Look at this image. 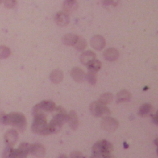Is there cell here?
<instances>
[{
	"instance_id": "1",
	"label": "cell",
	"mask_w": 158,
	"mask_h": 158,
	"mask_svg": "<svg viewBox=\"0 0 158 158\" xmlns=\"http://www.w3.org/2000/svg\"><path fill=\"white\" fill-rule=\"evenodd\" d=\"M2 123L12 125L19 131H23L25 129L27 120L23 114L20 112H11L7 115H4Z\"/></svg>"
},
{
	"instance_id": "2",
	"label": "cell",
	"mask_w": 158,
	"mask_h": 158,
	"mask_svg": "<svg viewBox=\"0 0 158 158\" xmlns=\"http://www.w3.org/2000/svg\"><path fill=\"white\" fill-rule=\"evenodd\" d=\"M31 130L34 133L41 135H48L51 133L45 113L34 115V120L31 125Z\"/></svg>"
},
{
	"instance_id": "3",
	"label": "cell",
	"mask_w": 158,
	"mask_h": 158,
	"mask_svg": "<svg viewBox=\"0 0 158 158\" xmlns=\"http://www.w3.org/2000/svg\"><path fill=\"white\" fill-rule=\"evenodd\" d=\"M113 145L105 139H101L96 142L93 146V154L100 156L104 158L111 155L113 151Z\"/></svg>"
},
{
	"instance_id": "4",
	"label": "cell",
	"mask_w": 158,
	"mask_h": 158,
	"mask_svg": "<svg viewBox=\"0 0 158 158\" xmlns=\"http://www.w3.org/2000/svg\"><path fill=\"white\" fill-rule=\"evenodd\" d=\"M89 110L96 117H106L110 114V110L106 105L102 104L99 101H94L90 104Z\"/></svg>"
},
{
	"instance_id": "5",
	"label": "cell",
	"mask_w": 158,
	"mask_h": 158,
	"mask_svg": "<svg viewBox=\"0 0 158 158\" xmlns=\"http://www.w3.org/2000/svg\"><path fill=\"white\" fill-rule=\"evenodd\" d=\"M30 145L27 143H21L18 149H13L11 148L9 158H26L30 153Z\"/></svg>"
},
{
	"instance_id": "6",
	"label": "cell",
	"mask_w": 158,
	"mask_h": 158,
	"mask_svg": "<svg viewBox=\"0 0 158 158\" xmlns=\"http://www.w3.org/2000/svg\"><path fill=\"white\" fill-rule=\"evenodd\" d=\"M56 106L55 103L49 100H44L36 104L33 109V114L35 113H46L54 111Z\"/></svg>"
},
{
	"instance_id": "7",
	"label": "cell",
	"mask_w": 158,
	"mask_h": 158,
	"mask_svg": "<svg viewBox=\"0 0 158 158\" xmlns=\"http://www.w3.org/2000/svg\"><path fill=\"white\" fill-rule=\"evenodd\" d=\"M101 126L106 131L113 132L118 128V122L114 118L106 116L103 117L101 122Z\"/></svg>"
},
{
	"instance_id": "8",
	"label": "cell",
	"mask_w": 158,
	"mask_h": 158,
	"mask_svg": "<svg viewBox=\"0 0 158 158\" xmlns=\"http://www.w3.org/2000/svg\"><path fill=\"white\" fill-rule=\"evenodd\" d=\"M91 46L96 50L101 51L106 46V41L104 38L100 35H96L91 39Z\"/></svg>"
},
{
	"instance_id": "9",
	"label": "cell",
	"mask_w": 158,
	"mask_h": 158,
	"mask_svg": "<svg viewBox=\"0 0 158 158\" xmlns=\"http://www.w3.org/2000/svg\"><path fill=\"white\" fill-rule=\"evenodd\" d=\"M18 139V134L15 130H9L5 134L4 141L7 146L12 147L17 142Z\"/></svg>"
},
{
	"instance_id": "10",
	"label": "cell",
	"mask_w": 158,
	"mask_h": 158,
	"mask_svg": "<svg viewBox=\"0 0 158 158\" xmlns=\"http://www.w3.org/2000/svg\"><path fill=\"white\" fill-rule=\"evenodd\" d=\"M69 14L64 11H60L57 12L54 17V21L60 27H65L69 23Z\"/></svg>"
},
{
	"instance_id": "11",
	"label": "cell",
	"mask_w": 158,
	"mask_h": 158,
	"mask_svg": "<svg viewBox=\"0 0 158 158\" xmlns=\"http://www.w3.org/2000/svg\"><path fill=\"white\" fill-rule=\"evenodd\" d=\"M71 76L73 80L78 83H81L86 80L85 72L79 67H74L70 72Z\"/></svg>"
},
{
	"instance_id": "12",
	"label": "cell",
	"mask_w": 158,
	"mask_h": 158,
	"mask_svg": "<svg viewBox=\"0 0 158 158\" xmlns=\"http://www.w3.org/2000/svg\"><path fill=\"white\" fill-rule=\"evenodd\" d=\"M45 148L41 144L35 143L30 145V153L37 157H43L45 155Z\"/></svg>"
},
{
	"instance_id": "13",
	"label": "cell",
	"mask_w": 158,
	"mask_h": 158,
	"mask_svg": "<svg viewBox=\"0 0 158 158\" xmlns=\"http://www.w3.org/2000/svg\"><path fill=\"white\" fill-rule=\"evenodd\" d=\"M103 57L106 60L115 61L119 57V52L115 48H109L104 51Z\"/></svg>"
},
{
	"instance_id": "14",
	"label": "cell",
	"mask_w": 158,
	"mask_h": 158,
	"mask_svg": "<svg viewBox=\"0 0 158 158\" xmlns=\"http://www.w3.org/2000/svg\"><path fill=\"white\" fill-rule=\"evenodd\" d=\"M95 58L96 54L92 51L88 50L81 53L80 57V60L83 65L86 66L88 64V63H89L93 60L95 59Z\"/></svg>"
},
{
	"instance_id": "15",
	"label": "cell",
	"mask_w": 158,
	"mask_h": 158,
	"mask_svg": "<svg viewBox=\"0 0 158 158\" xmlns=\"http://www.w3.org/2000/svg\"><path fill=\"white\" fill-rule=\"evenodd\" d=\"M67 122L69 123L70 127L73 130H75L79 124L78 117L76 114V112L73 110H71L69 114H67Z\"/></svg>"
},
{
	"instance_id": "16",
	"label": "cell",
	"mask_w": 158,
	"mask_h": 158,
	"mask_svg": "<svg viewBox=\"0 0 158 158\" xmlns=\"http://www.w3.org/2000/svg\"><path fill=\"white\" fill-rule=\"evenodd\" d=\"M78 4L76 0H64L62 4V9L67 14L73 12L78 8Z\"/></svg>"
},
{
	"instance_id": "17",
	"label": "cell",
	"mask_w": 158,
	"mask_h": 158,
	"mask_svg": "<svg viewBox=\"0 0 158 158\" xmlns=\"http://www.w3.org/2000/svg\"><path fill=\"white\" fill-rule=\"evenodd\" d=\"M50 80L54 84H58L60 83L64 78V74L62 70L59 69H55L52 71L50 74Z\"/></svg>"
},
{
	"instance_id": "18",
	"label": "cell",
	"mask_w": 158,
	"mask_h": 158,
	"mask_svg": "<svg viewBox=\"0 0 158 158\" xmlns=\"http://www.w3.org/2000/svg\"><path fill=\"white\" fill-rule=\"evenodd\" d=\"M78 36L77 35L67 33L63 36L62 38V43L66 46H74V44H75L78 39Z\"/></svg>"
},
{
	"instance_id": "19",
	"label": "cell",
	"mask_w": 158,
	"mask_h": 158,
	"mask_svg": "<svg viewBox=\"0 0 158 158\" xmlns=\"http://www.w3.org/2000/svg\"><path fill=\"white\" fill-rule=\"evenodd\" d=\"M153 111V107L150 104H143L138 111V115L141 117H144L152 114Z\"/></svg>"
},
{
	"instance_id": "20",
	"label": "cell",
	"mask_w": 158,
	"mask_h": 158,
	"mask_svg": "<svg viewBox=\"0 0 158 158\" xmlns=\"http://www.w3.org/2000/svg\"><path fill=\"white\" fill-rule=\"evenodd\" d=\"M131 98V94L130 91L126 89L119 91L117 94V102H123L129 101Z\"/></svg>"
},
{
	"instance_id": "21",
	"label": "cell",
	"mask_w": 158,
	"mask_h": 158,
	"mask_svg": "<svg viewBox=\"0 0 158 158\" xmlns=\"http://www.w3.org/2000/svg\"><path fill=\"white\" fill-rule=\"evenodd\" d=\"M86 67H88L89 70H91L96 72L101 69L102 67V63L101 61L98 60L94 59L92 61H91L89 63H88Z\"/></svg>"
},
{
	"instance_id": "22",
	"label": "cell",
	"mask_w": 158,
	"mask_h": 158,
	"mask_svg": "<svg viewBox=\"0 0 158 158\" xmlns=\"http://www.w3.org/2000/svg\"><path fill=\"white\" fill-rule=\"evenodd\" d=\"M73 46L77 51H83L86 48L87 42L84 38L78 36V39Z\"/></svg>"
},
{
	"instance_id": "23",
	"label": "cell",
	"mask_w": 158,
	"mask_h": 158,
	"mask_svg": "<svg viewBox=\"0 0 158 158\" xmlns=\"http://www.w3.org/2000/svg\"><path fill=\"white\" fill-rule=\"evenodd\" d=\"M112 99H113V95L111 93H105L102 94L100 96L98 101L102 104L104 105H107L112 101Z\"/></svg>"
},
{
	"instance_id": "24",
	"label": "cell",
	"mask_w": 158,
	"mask_h": 158,
	"mask_svg": "<svg viewBox=\"0 0 158 158\" xmlns=\"http://www.w3.org/2000/svg\"><path fill=\"white\" fill-rule=\"evenodd\" d=\"M86 79L87 80L88 82L92 85H94L97 81V74L96 72H93L91 70H89L86 74Z\"/></svg>"
},
{
	"instance_id": "25",
	"label": "cell",
	"mask_w": 158,
	"mask_h": 158,
	"mask_svg": "<svg viewBox=\"0 0 158 158\" xmlns=\"http://www.w3.org/2000/svg\"><path fill=\"white\" fill-rule=\"evenodd\" d=\"M11 54L9 48L6 46H0V59H6Z\"/></svg>"
},
{
	"instance_id": "26",
	"label": "cell",
	"mask_w": 158,
	"mask_h": 158,
	"mask_svg": "<svg viewBox=\"0 0 158 158\" xmlns=\"http://www.w3.org/2000/svg\"><path fill=\"white\" fill-rule=\"evenodd\" d=\"M4 4L6 7L11 9L17 5V1L16 0H4Z\"/></svg>"
},
{
	"instance_id": "27",
	"label": "cell",
	"mask_w": 158,
	"mask_h": 158,
	"mask_svg": "<svg viewBox=\"0 0 158 158\" xmlns=\"http://www.w3.org/2000/svg\"><path fill=\"white\" fill-rule=\"evenodd\" d=\"M70 157V158H83V156H82V154L81 152L75 151H73L72 152H71Z\"/></svg>"
},
{
	"instance_id": "28",
	"label": "cell",
	"mask_w": 158,
	"mask_h": 158,
	"mask_svg": "<svg viewBox=\"0 0 158 158\" xmlns=\"http://www.w3.org/2000/svg\"><path fill=\"white\" fill-rule=\"evenodd\" d=\"M114 0H102L103 4H104L105 5H109L111 4H113Z\"/></svg>"
},
{
	"instance_id": "29",
	"label": "cell",
	"mask_w": 158,
	"mask_h": 158,
	"mask_svg": "<svg viewBox=\"0 0 158 158\" xmlns=\"http://www.w3.org/2000/svg\"><path fill=\"white\" fill-rule=\"evenodd\" d=\"M152 120H153V122H154L156 124H157V114H156L154 115H153V117H152Z\"/></svg>"
},
{
	"instance_id": "30",
	"label": "cell",
	"mask_w": 158,
	"mask_h": 158,
	"mask_svg": "<svg viewBox=\"0 0 158 158\" xmlns=\"http://www.w3.org/2000/svg\"><path fill=\"white\" fill-rule=\"evenodd\" d=\"M4 114L2 113V112H0V123H2V120H3V118H4Z\"/></svg>"
},
{
	"instance_id": "31",
	"label": "cell",
	"mask_w": 158,
	"mask_h": 158,
	"mask_svg": "<svg viewBox=\"0 0 158 158\" xmlns=\"http://www.w3.org/2000/svg\"><path fill=\"white\" fill-rule=\"evenodd\" d=\"M59 158H68V157L65 154H62L59 157Z\"/></svg>"
},
{
	"instance_id": "32",
	"label": "cell",
	"mask_w": 158,
	"mask_h": 158,
	"mask_svg": "<svg viewBox=\"0 0 158 158\" xmlns=\"http://www.w3.org/2000/svg\"><path fill=\"white\" fill-rule=\"evenodd\" d=\"M105 158H115L113 156H112V155H110V156H107V157H105Z\"/></svg>"
},
{
	"instance_id": "33",
	"label": "cell",
	"mask_w": 158,
	"mask_h": 158,
	"mask_svg": "<svg viewBox=\"0 0 158 158\" xmlns=\"http://www.w3.org/2000/svg\"><path fill=\"white\" fill-rule=\"evenodd\" d=\"M1 2H2V0H0V4L1 3Z\"/></svg>"
}]
</instances>
